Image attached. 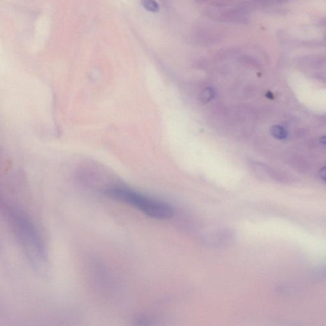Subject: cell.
<instances>
[{
    "instance_id": "6da1fadb",
    "label": "cell",
    "mask_w": 326,
    "mask_h": 326,
    "mask_svg": "<svg viewBox=\"0 0 326 326\" xmlns=\"http://www.w3.org/2000/svg\"><path fill=\"white\" fill-rule=\"evenodd\" d=\"M5 214L16 239L34 269L43 270L47 264L46 246L35 225L22 211L5 206Z\"/></svg>"
},
{
    "instance_id": "5b68a950",
    "label": "cell",
    "mask_w": 326,
    "mask_h": 326,
    "mask_svg": "<svg viewBox=\"0 0 326 326\" xmlns=\"http://www.w3.org/2000/svg\"><path fill=\"white\" fill-rule=\"evenodd\" d=\"M320 176L324 181L326 182V167L322 168L320 171Z\"/></svg>"
},
{
    "instance_id": "277c9868",
    "label": "cell",
    "mask_w": 326,
    "mask_h": 326,
    "mask_svg": "<svg viewBox=\"0 0 326 326\" xmlns=\"http://www.w3.org/2000/svg\"><path fill=\"white\" fill-rule=\"evenodd\" d=\"M141 5L149 12H157L159 11L158 3L155 0H141Z\"/></svg>"
},
{
    "instance_id": "8992f818",
    "label": "cell",
    "mask_w": 326,
    "mask_h": 326,
    "mask_svg": "<svg viewBox=\"0 0 326 326\" xmlns=\"http://www.w3.org/2000/svg\"><path fill=\"white\" fill-rule=\"evenodd\" d=\"M320 143H321V144L326 145V135L322 137L321 138H320Z\"/></svg>"
},
{
    "instance_id": "7a4b0ae2",
    "label": "cell",
    "mask_w": 326,
    "mask_h": 326,
    "mask_svg": "<svg viewBox=\"0 0 326 326\" xmlns=\"http://www.w3.org/2000/svg\"><path fill=\"white\" fill-rule=\"evenodd\" d=\"M104 194L131 205L153 218L167 219L172 218L174 214L173 209L170 205L153 200L130 189L112 187L106 189Z\"/></svg>"
},
{
    "instance_id": "3957f363",
    "label": "cell",
    "mask_w": 326,
    "mask_h": 326,
    "mask_svg": "<svg viewBox=\"0 0 326 326\" xmlns=\"http://www.w3.org/2000/svg\"><path fill=\"white\" fill-rule=\"evenodd\" d=\"M272 136L278 140H285L288 138V132L284 127L275 125L272 127L270 130Z\"/></svg>"
}]
</instances>
